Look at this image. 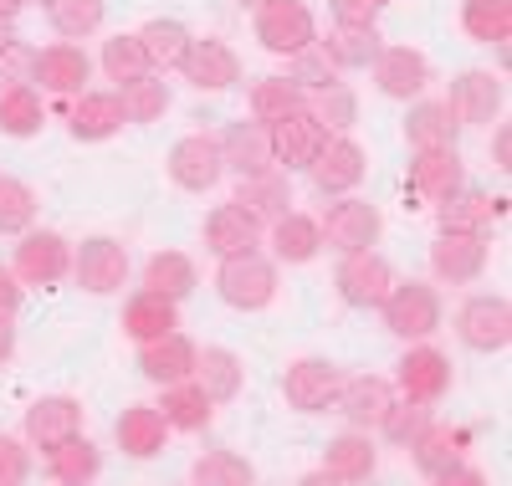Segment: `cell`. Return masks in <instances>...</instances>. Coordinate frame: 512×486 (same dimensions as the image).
Segmentation results:
<instances>
[{
	"label": "cell",
	"instance_id": "56",
	"mask_svg": "<svg viewBox=\"0 0 512 486\" xmlns=\"http://www.w3.org/2000/svg\"><path fill=\"white\" fill-rule=\"evenodd\" d=\"M492 164H497V169H512V128H497V139H492Z\"/></svg>",
	"mask_w": 512,
	"mask_h": 486
},
{
	"label": "cell",
	"instance_id": "53",
	"mask_svg": "<svg viewBox=\"0 0 512 486\" xmlns=\"http://www.w3.org/2000/svg\"><path fill=\"white\" fill-rule=\"evenodd\" d=\"M16 307H21V277L0 267V318H16Z\"/></svg>",
	"mask_w": 512,
	"mask_h": 486
},
{
	"label": "cell",
	"instance_id": "33",
	"mask_svg": "<svg viewBox=\"0 0 512 486\" xmlns=\"http://www.w3.org/2000/svg\"><path fill=\"white\" fill-rule=\"evenodd\" d=\"M159 415H164L169 430H205L210 415H216V405H210V394L195 379H180V384H164Z\"/></svg>",
	"mask_w": 512,
	"mask_h": 486
},
{
	"label": "cell",
	"instance_id": "43",
	"mask_svg": "<svg viewBox=\"0 0 512 486\" xmlns=\"http://www.w3.org/2000/svg\"><path fill=\"white\" fill-rule=\"evenodd\" d=\"M410 456H415V466H420L425 476L436 481V476L461 456V435H456L451 425H436V420H431V425H425V430L410 440Z\"/></svg>",
	"mask_w": 512,
	"mask_h": 486
},
{
	"label": "cell",
	"instance_id": "15",
	"mask_svg": "<svg viewBox=\"0 0 512 486\" xmlns=\"http://www.w3.org/2000/svg\"><path fill=\"white\" fill-rule=\"evenodd\" d=\"M446 389H451V359L441 348H410L405 359H400V394L415 405H441L446 400Z\"/></svg>",
	"mask_w": 512,
	"mask_h": 486
},
{
	"label": "cell",
	"instance_id": "27",
	"mask_svg": "<svg viewBox=\"0 0 512 486\" xmlns=\"http://www.w3.org/2000/svg\"><path fill=\"white\" fill-rule=\"evenodd\" d=\"M88 77H93V62L82 47H72V41H57V47L36 52V82L47 87V93H82Z\"/></svg>",
	"mask_w": 512,
	"mask_h": 486
},
{
	"label": "cell",
	"instance_id": "6",
	"mask_svg": "<svg viewBox=\"0 0 512 486\" xmlns=\"http://www.w3.org/2000/svg\"><path fill=\"white\" fill-rule=\"evenodd\" d=\"M456 338L472 353H502L512 343V307L507 297H466L456 313Z\"/></svg>",
	"mask_w": 512,
	"mask_h": 486
},
{
	"label": "cell",
	"instance_id": "5",
	"mask_svg": "<svg viewBox=\"0 0 512 486\" xmlns=\"http://www.w3.org/2000/svg\"><path fill=\"white\" fill-rule=\"evenodd\" d=\"M333 287L338 297H344L349 307H379L384 297H390L395 287V272H390V261H384L374 246L369 251H344V261H338V272H333Z\"/></svg>",
	"mask_w": 512,
	"mask_h": 486
},
{
	"label": "cell",
	"instance_id": "21",
	"mask_svg": "<svg viewBox=\"0 0 512 486\" xmlns=\"http://www.w3.org/2000/svg\"><path fill=\"white\" fill-rule=\"evenodd\" d=\"M338 410L349 415L354 430H379L384 410L395 405V384L379 379V374H359V379H344V389H338Z\"/></svg>",
	"mask_w": 512,
	"mask_h": 486
},
{
	"label": "cell",
	"instance_id": "35",
	"mask_svg": "<svg viewBox=\"0 0 512 486\" xmlns=\"http://www.w3.org/2000/svg\"><path fill=\"white\" fill-rule=\"evenodd\" d=\"M456 113L446 108V103H415L410 108V118H405V139H410V149L420 154V149H451L456 144Z\"/></svg>",
	"mask_w": 512,
	"mask_h": 486
},
{
	"label": "cell",
	"instance_id": "13",
	"mask_svg": "<svg viewBox=\"0 0 512 486\" xmlns=\"http://www.w3.org/2000/svg\"><path fill=\"white\" fill-rule=\"evenodd\" d=\"M364 169H369V154L354 139H328V149L308 164V180H313L318 195L338 200V195H349L364 180Z\"/></svg>",
	"mask_w": 512,
	"mask_h": 486
},
{
	"label": "cell",
	"instance_id": "59",
	"mask_svg": "<svg viewBox=\"0 0 512 486\" xmlns=\"http://www.w3.org/2000/svg\"><path fill=\"white\" fill-rule=\"evenodd\" d=\"M16 36V26H11V16H0V47H6V41Z\"/></svg>",
	"mask_w": 512,
	"mask_h": 486
},
{
	"label": "cell",
	"instance_id": "57",
	"mask_svg": "<svg viewBox=\"0 0 512 486\" xmlns=\"http://www.w3.org/2000/svg\"><path fill=\"white\" fill-rule=\"evenodd\" d=\"M11 353H16V333H11V318H0V369L11 364Z\"/></svg>",
	"mask_w": 512,
	"mask_h": 486
},
{
	"label": "cell",
	"instance_id": "49",
	"mask_svg": "<svg viewBox=\"0 0 512 486\" xmlns=\"http://www.w3.org/2000/svg\"><path fill=\"white\" fill-rule=\"evenodd\" d=\"M431 425V405H415V400H395L390 410H384L379 420V435L395 440V446H410V440Z\"/></svg>",
	"mask_w": 512,
	"mask_h": 486
},
{
	"label": "cell",
	"instance_id": "60",
	"mask_svg": "<svg viewBox=\"0 0 512 486\" xmlns=\"http://www.w3.org/2000/svg\"><path fill=\"white\" fill-rule=\"evenodd\" d=\"M236 6H241V11H262V6H267V0H236Z\"/></svg>",
	"mask_w": 512,
	"mask_h": 486
},
{
	"label": "cell",
	"instance_id": "23",
	"mask_svg": "<svg viewBox=\"0 0 512 486\" xmlns=\"http://www.w3.org/2000/svg\"><path fill=\"white\" fill-rule=\"evenodd\" d=\"M77 430H82V405L72 400V394H41V400L26 410V435L41 451H52L57 440H67Z\"/></svg>",
	"mask_w": 512,
	"mask_h": 486
},
{
	"label": "cell",
	"instance_id": "9",
	"mask_svg": "<svg viewBox=\"0 0 512 486\" xmlns=\"http://www.w3.org/2000/svg\"><path fill=\"white\" fill-rule=\"evenodd\" d=\"M21 282L31 287H52L72 272V241L57 236V231H26L21 246H16V267H11Z\"/></svg>",
	"mask_w": 512,
	"mask_h": 486
},
{
	"label": "cell",
	"instance_id": "46",
	"mask_svg": "<svg viewBox=\"0 0 512 486\" xmlns=\"http://www.w3.org/2000/svg\"><path fill=\"white\" fill-rule=\"evenodd\" d=\"M190 476H195L200 486H251V481H256L251 461H241L236 451H205V456H195Z\"/></svg>",
	"mask_w": 512,
	"mask_h": 486
},
{
	"label": "cell",
	"instance_id": "37",
	"mask_svg": "<svg viewBox=\"0 0 512 486\" xmlns=\"http://www.w3.org/2000/svg\"><path fill=\"white\" fill-rule=\"evenodd\" d=\"M47 123V108H41L36 87H0V134L11 139H31Z\"/></svg>",
	"mask_w": 512,
	"mask_h": 486
},
{
	"label": "cell",
	"instance_id": "36",
	"mask_svg": "<svg viewBox=\"0 0 512 486\" xmlns=\"http://www.w3.org/2000/svg\"><path fill=\"white\" fill-rule=\"evenodd\" d=\"M308 98H303V87H297L292 77H262V82H251V118L256 123H282L287 113H303Z\"/></svg>",
	"mask_w": 512,
	"mask_h": 486
},
{
	"label": "cell",
	"instance_id": "30",
	"mask_svg": "<svg viewBox=\"0 0 512 486\" xmlns=\"http://www.w3.org/2000/svg\"><path fill=\"white\" fill-rule=\"evenodd\" d=\"M272 246H277V261H287V267H303V261H313L323 251V226L313 215H277L272 220Z\"/></svg>",
	"mask_w": 512,
	"mask_h": 486
},
{
	"label": "cell",
	"instance_id": "52",
	"mask_svg": "<svg viewBox=\"0 0 512 486\" xmlns=\"http://www.w3.org/2000/svg\"><path fill=\"white\" fill-rule=\"evenodd\" d=\"M328 11L338 26H374V16L384 11V0H328Z\"/></svg>",
	"mask_w": 512,
	"mask_h": 486
},
{
	"label": "cell",
	"instance_id": "31",
	"mask_svg": "<svg viewBox=\"0 0 512 486\" xmlns=\"http://www.w3.org/2000/svg\"><path fill=\"white\" fill-rule=\"evenodd\" d=\"M236 205L262 226V220H277V215H287V205H292V190H287V174L282 169H267V174H246L241 180V190H236Z\"/></svg>",
	"mask_w": 512,
	"mask_h": 486
},
{
	"label": "cell",
	"instance_id": "51",
	"mask_svg": "<svg viewBox=\"0 0 512 486\" xmlns=\"http://www.w3.org/2000/svg\"><path fill=\"white\" fill-rule=\"evenodd\" d=\"M31 476V451L21 446V440L0 435V486H21Z\"/></svg>",
	"mask_w": 512,
	"mask_h": 486
},
{
	"label": "cell",
	"instance_id": "38",
	"mask_svg": "<svg viewBox=\"0 0 512 486\" xmlns=\"http://www.w3.org/2000/svg\"><path fill=\"white\" fill-rule=\"evenodd\" d=\"M502 200H492L487 190H456L441 200V231H487L492 226V215H497Z\"/></svg>",
	"mask_w": 512,
	"mask_h": 486
},
{
	"label": "cell",
	"instance_id": "41",
	"mask_svg": "<svg viewBox=\"0 0 512 486\" xmlns=\"http://www.w3.org/2000/svg\"><path fill=\"white\" fill-rule=\"evenodd\" d=\"M123 118L128 123H159L169 113V82L159 72H144L134 82H123Z\"/></svg>",
	"mask_w": 512,
	"mask_h": 486
},
{
	"label": "cell",
	"instance_id": "1",
	"mask_svg": "<svg viewBox=\"0 0 512 486\" xmlns=\"http://www.w3.org/2000/svg\"><path fill=\"white\" fill-rule=\"evenodd\" d=\"M379 313H384V328H390L395 338L420 343V338H431L441 328V297H436L431 282H395L390 297L379 302Z\"/></svg>",
	"mask_w": 512,
	"mask_h": 486
},
{
	"label": "cell",
	"instance_id": "14",
	"mask_svg": "<svg viewBox=\"0 0 512 486\" xmlns=\"http://www.w3.org/2000/svg\"><path fill=\"white\" fill-rule=\"evenodd\" d=\"M180 72H185L190 87H200V93H226V87L241 82V57L226 47V41L205 36V41H190Z\"/></svg>",
	"mask_w": 512,
	"mask_h": 486
},
{
	"label": "cell",
	"instance_id": "26",
	"mask_svg": "<svg viewBox=\"0 0 512 486\" xmlns=\"http://www.w3.org/2000/svg\"><path fill=\"white\" fill-rule=\"evenodd\" d=\"M379 466V451L369 430H349V435H333L328 451H323V476L328 481H369Z\"/></svg>",
	"mask_w": 512,
	"mask_h": 486
},
{
	"label": "cell",
	"instance_id": "54",
	"mask_svg": "<svg viewBox=\"0 0 512 486\" xmlns=\"http://www.w3.org/2000/svg\"><path fill=\"white\" fill-rule=\"evenodd\" d=\"M318 118H323V123H338V128H349V118H354L349 93H338V87H328V108H323Z\"/></svg>",
	"mask_w": 512,
	"mask_h": 486
},
{
	"label": "cell",
	"instance_id": "7",
	"mask_svg": "<svg viewBox=\"0 0 512 486\" xmlns=\"http://www.w3.org/2000/svg\"><path fill=\"white\" fill-rule=\"evenodd\" d=\"M338 389H344V374H338V364L328 359H292L287 374H282V394L292 410L303 415H318L338 400Z\"/></svg>",
	"mask_w": 512,
	"mask_h": 486
},
{
	"label": "cell",
	"instance_id": "10",
	"mask_svg": "<svg viewBox=\"0 0 512 486\" xmlns=\"http://www.w3.org/2000/svg\"><path fill=\"white\" fill-rule=\"evenodd\" d=\"M226 174V159H221V139L210 134H190L180 139L175 149H169V180H175L180 190L190 195H205L210 185H216Z\"/></svg>",
	"mask_w": 512,
	"mask_h": 486
},
{
	"label": "cell",
	"instance_id": "47",
	"mask_svg": "<svg viewBox=\"0 0 512 486\" xmlns=\"http://www.w3.org/2000/svg\"><path fill=\"white\" fill-rule=\"evenodd\" d=\"M36 220V190L21 180H0V236H26Z\"/></svg>",
	"mask_w": 512,
	"mask_h": 486
},
{
	"label": "cell",
	"instance_id": "28",
	"mask_svg": "<svg viewBox=\"0 0 512 486\" xmlns=\"http://www.w3.org/2000/svg\"><path fill=\"white\" fill-rule=\"evenodd\" d=\"M123 123H128V118H123V98H118V93H82L77 108H72V139L103 144V139L118 134Z\"/></svg>",
	"mask_w": 512,
	"mask_h": 486
},
{
	"label": "cell",
	"instance_id": "16",
	"mask_svg": "<svg viewBox=\"0 0 512 486\" xmlns=\"http://www.w3.org/2000/svg\"><path fill=\"white\" fill-rule=\"evenodd\" d=\"M425 82H431V62H425V52L415 47H379L374 57V87L384 98H420Z\"/></svg>",
	"mask_w": 512,
	"mask_h": 486
},
{
	"label": "cell",
	"instance_id": "19",
	"mask_svg": "<svg viewBox=\"0 0 512 486\" xmlns=\"http://www.w3.org/2000/svg\"><path fill=\"white\" fill-rule=\"evenodd\" d=\"M262 246V226L231 200V205H216L205 215V251L210 256H246V251H256Z\"/></svg>",
	"mask_w": 512,
	"mask_h": 486
},
{
	"label": "cell",
	"instance_id": "48",
	"mask_svg": "<svg viewBox=\"0 0 512 486\" xmlns=\"http://www.w3.org/2000/svg\"><path fill=\"white\" fill-rule=\"evenodd\" d=\"M287 77L303 87V93H308V87H313V93H328V87H338V67L328 62V52L318 47V41L287 57Z\"/></svg>",
	"mask_w": 512,
	"mask_h": 486
},
{
	"label": "cell",
	"instance_id": "4",
	"mask_svg": "<svg viewBox=\"0 0 512 486\" xmlns=\"http://www.w3.org/2000/svg\"><path fill=\"white\" fill-rule=\"evenodd\" d=\"M72 277L82 292L108 297L128 282V246L113 236H88L82 246H72Z\"/></svg>",
	"mask_w": 512,
	"mask_h": 486
},
{
	"label": "cell",
	"instance_id": "24",
	"mask_svg": "<svg viewBox=\"0 0 512 486\" xmlns=\"http://www.w3.org/2000/svg\"><path fill=\"white\" fill-rule=\"evenodd\" d=\"M180 328V302L175 297H164V292H134L123 307V333L134 338V343H149V338H164V333H175Z\"/></svg>",
	"mask_w": 512,
	"mask_h": 486
},
{
	"label": "cell",
	"instance_id": "20",
	"mask_svg": "<svg viewBox=\"0 0 512 486\" xmlns=\"http://www.w3.org/2000/svg\"><path fill=\"white\" fill-rule=\"evenodd\" d=\"M195 359H200V348H195L180 328L164 333V338L139 343V369H144V379H154V384H180V379H190V374H195Z\"/></svg>",
	"mask_w": 512,
	"mask_h": 486
},
{
	"label": "cell",
	"instance_id": "58",
	"mask_svg": "<svg viewBox=\"0 0 512 486\" xmlns=\"http://www.w3.org/2000/svg\"><path fill=\"white\" fill-rule=\"evenodd\" d=\"M21 6H26V0H0V16H11V21H16V11H21Z\"/></svg>",
	"mask_w": 512,
	"mask_h": 486
},
{
	"label": "cell",
	"instance_id": "39",
	"mask_svg": "<svg viewBox=\"0 0 512 486\" xmlns=\"http://www.w3.org/2000/svg\"><path fill=\"white\" fill-rule=\"evenodd\" d=\"M195 261L185 256V251H154L149 256V267H144V287L149 292H164V297H190L195 292Z\"/></svg>",
	"mask_w": 512,
	"mask_h": 486
},
{
	"label": "cell",
	"instance_id": "34",
	"mask_svg": "<svg viewBox=\"0 0 512 486\" xmlns=\"http://www.w3.org/2000/svg\"><path fill=\"white\" fill-rule=\"evenodd\" d=\"M379 47H384L379 26H338V31L323 41V52H328V62H333L338 72H364V67H374Z\"/></svg>",
	"mask_w": 512,
	"mask_h": 486
},
{
	"label": "cell",
	"instance_id": "29",
	"mask_svg": "<svg viewBox=\"0 0 512 486\" xmlns=\"http://www.w3.org/2000/svg\"><path fill=\"white\" fill-rule=\"evenodd\" d=\"M205 394H210V405H231L236 394H241V379H246V364L236 359L231 348H205L200 359H195V374H190Z\"/></svg>",
	"mask_w": 512,
	"mask_h": 486
},
{
	"label": "cell",
	"instance_id": "22",
	"mask_svg": "<svg viewBox=\"0 0 512 486\" xmlns=\"http://www.w3.org/2000/svg\"><path fill=\"white\" fill-rule=\"evenodd\" d=\"M410 185H415V195H425V200H446V195H456L461 185H466V164H461V154H456V144L451 149H420L415 159H410Z\"/></svg>",
	"mask_w": 512,
	"mask_h": 486
},
{
	"label": "cell",
	"instance_id": "25",
	"mask_svg": "<svg viewBox=\"0 0 512 486\" xmlns=\"http://www.w3.org/2000/svg\"><path fill=\"white\" fill-rule=\"evenodd\" d=\"M164 435H169V425H164L159 405H128V410L118 415V425H113L118 451H123V456H134V461L159 456V451H164Z\"/></svg>",
	"mask_w": 512,
	"mask_h": 486
},
{
	"label": "cell",
	"instance_id": "44",
	"mask_svg": "<svg viewBox=\"0 0 512 486\" xmlns=\"http://www.w3.org/2000/svg\"><path fill=\"white\" fill-rule=\"evenodd\" d=\"M103 0H47V21L57 26V36L67 41H82L103 26Z\"/></svg>",
	"mask_w": 512,
	"mask_h": 486
},
{
	"label": "cell",
	"instance_id": "45",
	"mask_svg": "<svg viewBox=\"0 0 512 486\" xmlns=\"http://www.w3.org/2000/svg\"><path fill=\"white\" fill-rule=\"evenodd\" d=\"M103 72L123 87V82H134V77H144V72H154L149 67V52H144V41H139V31L134 36H108L103 41Z\"/></svg>",
	"mask_w": 512,
	"mask_h": 486
},
{
	"label": "cell",
	"instance_id": "11",
	"mask_svg": "<svg viewBox=\"0 0 512 486\" xmlns=\"http://www.w3.org/2000/svg\"><path fill=\"white\" fill-rule=\"evenodd\" d=\"M318 226H323V236H328L338 251H369V246L379 241V231H384V220H379V205L354 200V195H338Z\"/></svg>",
	"mask_w": 512,
	"mask_h": 486
},
{
	"label": "cell",
	"instance_id": "18",
	"mask_svg": "<svg viewBox=\"0 0 512 486\" xmlns=\"http://www.w3.org/2000/svg\"><path fill=\"white\" fill-rule=\"evenodd\" d=\"M221 159H226V169H236L241 180L246 174H267V169H277V159H272V128L267 123H231L226 134H221Z\"/></svg>",
	"mask_w": 512,
	"mask_h": 486
},
{
	"label": "cell",
	"instance_id": "8",
	"mask_svg": "<svg viewBox=\"0 0 512 486\" xmlns=\"http://www.w3.org/2000/svg\"><path fill=\"white\" fill-rule=\"evenodd\" d=\"M323 149H328V123L313 108L287 113L282 123H272V159H277V169H308Z\"/></svg>",
	"mask_w": 512,
	"mask_h": 486
},
{
	"label": "cell",
	"instance_id": "40",
	"mask_svg": "<svg viewBox=\"0 0 512 486\" xmlns=\"http://www.w3.org/2000/svg\"><path fill=\"white\" fill-rule=\"evenodd\" d=\"M139 41H144V52H149V67H154V72H169V67L185 62V52H190L195 36H190L180 21L159 16V21H149V26L139 31Z\"/></svg>",
	"mask_w": 512,
	"mask_h": 486
},
{
	"label": "cell",
	"instance_id": "17",
	"mask_svg": "<svg viewBox=\"0 0 512 486\" xmlns=\"http://www.w3.org/2000/svg\"><path fill=\"white\" fill-rule=\"evenodd\" d=\"M502 98H507L502 77H497V72L472 67V72H461V77L451 82L446 108L456 113V123H492V118L502 113Z\"/></svg>",
	"mask_w": 512,
	"mask_h": 486
},
{
	"label": "cell",
	"instance_id": "2",
	"mask_svg": "<svg viewBox=\"0 0 512 486\" xmlns=\"http://www.w3.org/2000/svg\"><path fill=\"white\" fill-rule=\"evenodd\" d=\"M216 292L236 307V313H262V307L277 297V267L262 251L226 256L221 272H216Z\"/></svg>",
	"mask_w": 512,
	"mask_h": 486
},
{
	"label": "cell",
	"instance_id": "12",
	"mask_svg": "<svg viewBox=\"0 0 512 486\" xmlns=\"http://www.w3.org/2000/svg\"><path fill=\"white\" fill-rule=\"evenodd\" d=\"M487 267V236L482 231H441L431 246V272L451 287L477 282Z\"/></svg>",
	"mask_w": 512,
	"mask_h": 486
},
{
	"label": "cell",
	"instance_id": "32",
	"mask_svg": "<svg viewBox=\"0 0 512 486\" xmlns=\"http://www.w3.org/2000/svg\"><path fill=\"white\" fill-rule=\"evenodd\" d=\"M47 471H52V481H62V486H82V481H93L98 471H103V456H98V446L88 435H67V440H57V446L47 451Z\"/></svg>",
	"mask_w": 512,
	"mask_h": 486
},
{
	"label": "cell",
	"instance_id": "42",
	"mask_svg": "<svg viewBox=\"0 0 512 486\" xmlns=\"http://www.w3.org/2000/svg\"><path fill=\"white\" fill-rule=\"evenodd\" d=\"M461 26L472 41H487V47H502L512 36V0H466L461 6Z\"/></svg>",
	"mask_w": 512,
	"mask_h": 486
},
{
	"label": "cell",
	"instance_id": "50",
	"mask_svg": "<svg viewBox=\"0 0 512 486\" xmlns=\"http://www.w3.org/2000/svg\"><path fill=\"white\" fill-rule=\"evenodd\" d=\"M31 82H36V47L11 36L0 47V87H31Z\"/></svg>",
	"mask_w": 512,
	"mask_h": 486
},
{
	"label": "cell",
	"instance_id": "55",
	"mask_svg": "<svg viewBox=\"0 0 512 486\" xmlns=\"http://www.w3.org/2000/svg\"><path fill=\"white\" fill-rule=\"evenodd\" d=\"M436 481H441V486H482V481H487V476H482V471H477V466H466V461H461V456H456V461H451V466H446V471H441V476H436Z\"/></svg>",
	"mask_w": 512,
	"mask_h": 486
},
{
	"label": "cell",
	"instance_id": "3",
	"mask_svg": "<svg viewBox=\"0 0 512 486\" xmlns=\"http://www.w3.org/2000/svg\"><path fill=\"white\" fill-rule=\"evenodd\" d=\"M256 41L272 52V57H292L318 41V21L303 0H267L256 11Z\"/></svg>",
	"mask_w": 512,
	"mask_h": 486
}]
</instances>
